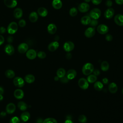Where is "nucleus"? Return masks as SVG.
<instances>
[{"label":"nucleus","instance_id":"f257e3e1","mask_svg":"<svg viewBox=\"0 0 123 123\" xmlns=\"http://www.w3.org/2000/svg\"><path fill=\"white\" fill-rule=\"evenodd\" d=\"M94 66L93 64L89 62L85 63L82 67V73L85 75H89L94 71Z\"/></svg>","mask_w":123,"mask_h":123},{"label":"nucleus","instance_id":"f03ea898","mask_svg":"<svg viewBox=\"0 0 123 123\" xmlns=\"http://www.w3.org/2000/svg\"><path fill=\"white\" fill-rule=\"evenodd\" d=\"M18 25L15 22H11L7 27L8 33L10 35L15 34L18 30Z\"/></svg>","mask_w":123,"mask_h":123},{"label":"nucleus","instance_id":"7ed1b4c3","mask_svg":"<svg viewBox=\"0 0 123 123\" xmlns=\"http://www.w3.org/2000/svg\"><path fill=\"white\" fill-rule=\"evenodd\" d=\"M101 11L98 8H94L91 10L89 13V16L92 19H98L101 15Z\"/></svg>","mask_w":123,"mask_h":123},{"label":"nucleus","instance_id":"20e7f679","mask_svg":"<svg viewBox=\"0 0 123 123\" xmlns=\"http://www.w3.org/2000/svg\"><path fill=\"white\" fill-rule=\"evenodd\" d=\"M14 85L17 87H22L25 85L24 80L21 77L17 76L15 77L13 80Z\"/></svg>","mask_w":123,"mask_h":123},{"label":"nucleus","instance_id":"39448f33","mask_svg":"<svg viewBox=\"0 0 123 123\" xmlns=\"http://www.w3.org/2000/svg\"><path fill=\"white\" fill-rule=\"evenodd\" d=\"M78 84L79 86L83 89H87L89 86V84L87 80L85 78H80L79 80H78Z\"/></svg>","mask_w":123,"mask_h":123},{"label":"nucleus","instance_id":"423d86ee","mask_svg":"<svg viewBox=\"0 0 123 123\" xmlns=\"http://www.w3.org/2000/svg\"><path fill=\"white\" fill-rule=\"evenodd\" d=\"M63 48L65 51L69 52L74 49V45L72 41H66L63 44Z\"/></svg>","mask_w":123,"mask_h":123},{"label":"nucleus","instance_id":"0eeeda50","mask_svg":"<svg viewBox=\"0 0 123 123\" xmlns=\"http://www.w3.org/2000/svg\"><path fill=\"white\" fill-rule=\"evenodd\" d=\"M90 8L89 5L86 2H82L78 6V9L81 12H86L88 11Z\"/></svg>","mask_w":123,"mask_h":123},{"label":"nucleus","instance_id":"6e6552de","mask_svg":"<svg viewBox=\"0 0 123 123\" xmlns=\"http://www.w3.org/2000/svg\"><path fill=\"white\" fill-rule=\"evenodd\" d=\"M97 31L100 34H106L109 31V28L107 25L104 24L99 25L97 27Z\"/></svg>","mask_w":123,"mask_h":123},{"label":"nucleus","instance_id":"1a4fd4ad","mask_svg":"<svg viewBox=\"0 0 123 123\" xmlns=\"http://www.w3.org/2000/svg\"><path fill=\"white\" fill-rule=\"evenodd\" d=\"M114 14V10L112 8H109L105 11L104 15L105 18L107 19H110L113 16Z\"/></svg>","mask_w":123,"mask_h":123},{"label":"nucleus","instance_id":"9d476101","mask_svg":"<svg viewBox=\"0 0 123 123\" xmlns=\"http://www.w3.org/2000/svg\"><path fill=\"white\" fill-rule=\"evenodd\" d=\"M95 34V29L94 27H90L87 28L85 31V36L88 38L93 37Z\"/></svg>","mask_w":123,"mask_h":123},{"label":"nucleus","instance_id":"9b49d317","mask_svg":"<svg viewBox=\"0 0 123 123\" xmlns=\"http://www.w3.org/2000/svg\"><path fill=\"white\" fill-rule=\"evenodd\" d=\"M28 49V45L26 43H22L18 46V51L20 53L26 52Z\"/></svg>","mask_w":123,"mask_h":123},{"label":"nucleus","instance_id":"f8f14e48","mask_svg":"<svg viewBox=\"0 0 123 123\" xmlns=\"http://www.w3.org/2000/svg\"><path fill=\"white\" fill-rule=\"evenodd\" d=\"M37 56L36 51L34 49H30L26 51V56L30 60H33L36 58Z\"/></svg>","mask_w":123,"mask_h":123},{"label":"nucleus","instance_id":"ddd939ff","mask_svg":"<svg viewBox=\"0 0 123 123\" xmlns=\"http://www.w3.org/2000/svg\"><path fill=\"white\" fill-rule=\"evenodd\" d=\"M4 4L9 8H13L16 6L17 2L16 0H4Z\"/></svg>","mask_w":123,"mask_h":123},{"label":"nucleus","instance_id":"4468645a","mask_svg":"<svg viewBox=\"0 0 123 123\" xmlns=\"http://www.w3.org/2000/svg\"><path fill=\"white\" fill-rule=\"evenodd\" d=\"M4 51L8 55H12L14 52V49L10 44H7L4 47Z\"/></svg>","mask_w":123,"mask_h":123},{"label":"nucleus","instance_id":"2eb2a0df","mask_svg":"<svg viewBox=\"0 0 123 123\" xmlns=\"http://www.w3.org/2000/svg\"><path fill=\"white\" fill-rule=\"evenodd\" d=\"M115 24L119 26H123V15L118 14L115 16L114 18Z\"/></svg>","mask_w":123,"mask_h":123},{"label":"nucleus","instance_id":"dca6fc26","mask_svg":"<svg viewBox=\"0 0 123 123\" xmlns=\"http://www.w3.org/2000/svg\"><path fill=\"white\" fill-rule=\"evenodd\" d=\"M16 110V106L13 103H10L8 104L6 107V112L8 114L13 113Z\"/></svg>","mask_w":123,"mask_h":123},{"label":"nucleus","instance_id":"f3484780","mask_svg":"<svg viewBox=\"0 0 123 123\" xmlns=\"http://www.w3.org/2000/svg\"><path fill=\"white\" fill-rule=\"evenodd\" d=\"M59 46V43L57 41H55L49 43V45H48V48L50 51L52 52L56 50L58 48Z\"/></svg>","mask_w":123,"mask_h":123},{"label":"nucleus","instance_id":"a211bd4d","mask_svg":"<svg viewBox=\"0 0 123 123\" xmlns=\"http://www.w3.org/2000/svg\"><path fill=\"white\" fill-rule=\"evenodd\" d=\"M13 95L16 98L18 99H21L22 98H23L24 96V92L22 89L19 88L16 89L14 91Z\"/></svg>","mask_w":123,"mask_h":123},{"label":"nucleus","instance_id":"6ab92c4d","mask_svg":"<svg viewBox=\"0 0 123 123\" xmlns=\"http://www.w3.org/2000/svg\"><path fill=\"white\" fill-rule=\"evenodd\" d=\"M23 10L20 8H17L14 10L13 16L16 19L21 18L23 16Z\"/></svg>","mask_w":123,"mask_h":123},{"label":"nucleus","instance_id":"aec40b11","mask_svg":"<svg viewBox=\"0 0 123 123\" xmlns=\"http://www.w3.org/2000/svg\"><path fill=\"white\" fill-rule=\"evenodd\" d=\"M47 30L49 34H54L57 31V26L54 24H50L47 27Z\"/></svg>","mask_w":123,"mask_h":123},{"label":"nucleus","instance_id":"412c9836","mask_svg":"<svg viewBox=\"0 0 123 123\" xmlns=\"http://www.w3.org/2000/svg\"><path fill=\"white\" fill-rule=\"evenodd\" d=\"M37 14L41 17H46L48 13V10L44 7H39L37 9Z\"/></svg>","mask_w":123,"mask_h":123},{"label":"nucleus","instance_id":"4be33fe9","mask_svg":"<svg viewBox=\"0 0 123 123\" xmlns=\"http://www.w3.org/2000/svg\"><path fill=\"white\" fill-rule=\"evenodd\" d=\"M38 14L35 12H31L29 16V19L32 23H35L38 20Z\"/></svg>","mask_w":123,"mask_h":123},{"label":"nucleus","instance_id":"5701e85b","mask_svg":"<svg viewBox=\"0 0 123 123\" xmlns=\"http://www.w3.org/2000/svg\"><path fill=\"white\" fill-rule=\"evenodd\" d=\"M91 18L88 15H85L81 18V23L82 25H89Z\"/></svg>","mask_w":123,"mask_h":123},{"label":"nucleus","instance_id":"b1692460","mask_svg":"<svg viewBox=\"0 0 123 123\" xmlns=\"http://www.w3.org/2000/svg\"><path fill=\"white\" fill-rule=\"evenodd\" d=\"M77 74L76 72L74 69H70L68 70L67 73V77L69 79V80L73 79L75 77Z\"/></svg>","mask_w":123,"mask_h":123},{"label":"nucleus","instance_id":"393cba45","mask_svg":"<svg viewBox=\"0 0 123 123\" xmlns=\"http://www.w3.org/2000/svg\"><path fill=\"white\" fill-rule=\"evenodd\" d=\"M52 5L55 9H60L62 6V2L61 0H53L52 2Z\"/></svg>","mask_w":123,"mask_h":123},{"label":"nucleus","instance_id":"a878e982","mask_svg":"<svg viewBox=\"0 0 123 123\" xmlns=\"http://www.w3.org/2000/svg\"><path fill=\"white\" fill-rule=\"evenodd\" d=\"M108 88H109V91L111 93H115L117 91L118 86L115 83L112 82V83H111L109 85Z\"/></svg>","mask_w":123,"mask_h":123},{"label":"nucleus","instance_id":"bb28decb","mask_svg":"<svg viewBox=\"0 0 123 123\" xmlns=\"http://www.w3.org/2000/svg\"><path fill=\"white\" fill-rule=\"evenodd\" d=\"M30 114L28 111H24L23 112L20 116L21 119L24 122H27L30 119Z\"/></svg>","mask_w":123,"mask_h":123},{"label":"nucleus","instance_id":"cd10ccee","mask_svg":"<svg viewBox=\"0 0 123 123\" xmlns=\"http://www.w3.org/2000/svg\"><path fill=\"white\" fill-rule=\"evenodd\" d=\"M25 80L27 83L31 84L35 81V77L33 74H28L25 75Z\"/></svg>","mask_w":123,"mask_h":123},{"label":"nucleus","instance_id":"c85d7f7f","mask_svg":"<svg viewBox=\"0 0 123 123\" xmlns=\"http://www.w3.org/2000/svg\"><path fill=\"white\" fill-rule=\"evenodd\" d=\"M18 108L22 111H25L27 108V105L26 103L24 101H20L18 103Z\"/></svg>","mask_w":123,"mask_h":123},{"label":"nucleus","instance_id":"c756f323","mask_svg":"<svg viewBox=\"0 0 123 123\" xmlns=\"http://www.w3.org/2000/svg\"><path fill=\"white\" fill-rule=\"evenodd\" d=\"M109 64L107 61H103L101 62V65H100V67L101 69L103 71H107L109 70Z\"/></svg>","mask_w":123,"mask_h":123},{"label":"nucleus","instance_id":"7c9ffc66","mask_svg":"<svg viewBox=\"0 0 123 123\" xmlns=\"http://www.w3.org/2000/svg\"><path fill=\"white\" fill-rule=\"evenodd\" d=\"M66 74V71L65 70V69H64L62 68H60L59 69H58V70L57 71V75L58 77H59V78L62 77L63 76H65Z\"/></svg>","mask_w":123,"mask_h":123},{"label":"nucleus","instance_id":"2f4dec72","mask_svg":"<svg viewBox=\"0 0 123 123\" xmlns=\"http://www.w3.org/2000/svg\"><path fill=\"white\" fill-rule=\"evenodd\" d=\"M94 88L97 91H100L102 89L103 87V84L101 82L97 81L96 83H95L94 85Z\"/></svg>","mask_w":123,"mask_h":123},{"label":"nucleus","instance_id":"473e14b6","mask_svg":"<svg viewBox=\"0 0 123 123\" xmlns=\"http://www.w3.org/2000/svg\"><path fill=\"white\" fill-rule=\"evenodd\" d=\"M5 75L8 78H12L15 76V73L13 70L9 69L5 72Z\"/></svg>","mask_w":123,"mask_h":123},{"label":"nucleus","instance_id":"72a5a7b5","mask_svg":"<svg viewBox=\"0 0 123 123\" xmlns=\"http://www.w3.org/2000/svg\"><path fill=\"white\" fill-rule=\"evenodd\" d=\"M97 79V76H96L94 74H89L87 78V80L88 82L90 83H93L95 82Z\"/></svg>","mask_w":123,"mask_h":123},{"label":"nucleus","instance_id":"f704fd0d","mask_svg":"<svg viewBox=\"0 0 123 123\" xmlns=\"http://www.w3.org/2000/svg\"><path fill=\"white\" fill-rule=\"evenodd\" d=\"M77 12H78V11L76 8L72 7V8L70 9V10L69 11V14H70V16L74 17L77 15Z\"/></svg>","mask_w":123,"mask_h":123},{"label":"nucleus","instance_id":"c9c22d12","mask_svg":"<svg viewBox=\"0 0 123 123\" xmlns=\"http://www.w3.org/2000/svg\"><path fill=\"white\" fill-rule=\"evenodd\" d=\"M43 123H57V122L54 118H48L43 121Z\"/></svg>","mask_w":123,"mask_h":123},{"label":"nucleus","instance_id":"e433bc0d","mask_svg":"<svg viewBox=\"0 0 123 123\" xmlns=\"http://www.w3.org/2000/svg\"><path fill=\"white\" fill-rule=\"evenodd\" d=\"M78 121L81 123H86L87 122L86 117L84 115H80L78 117Z\"/></svg>","mask_w":123,"mask_h":123},{"label":"nucleus","instance_id":"4c0bfd02","mask_svg":"<svg viewBox=\"0 0 123 123\" xmlns=\"http://www.w3.org/2000/svg\"><path fill=\"white\" fill-rule=\"evenodd\" d=\"M20 119L17 116H13L10 120V123H20Z\"/></svg>","mask_w":123,"mask_h":123},{"label":"nucleus","instance_id":"58836bf2","mask_svg":"<svg viewBox=\"0 0 123 123\" xmlns=\"http://www.w3.org/2000/svg\"><path fill=\"white\" fill-rule=\"evenodd\" d=\"M37 56L40 59H44L46 57V54L44 51H40L37 53Z\"/></svg>","mask_w":123,"mask_h":123},{"label":"nucleus","instance_id":"ea45409f","mask_svg":"<svg viewBox=\"0 0 123 123\" xmlns=\"http://www.w3.org/2000/svg\"><path fill=\"white\" fill-rule=\"evenodd\" d=\"M98 24V21L96 19H91L90 23L89 24V25L93 27H95Z\"/></svg>","mask_w":123,"mask_h":123},{"label":"nucleus","instance_id":"a19ab883","mask_svg":"<svg viewBox=\"0 0 123 123\" xmlns=\"http://www.w3.org/2000/svg\"><path fill=\"white\" fill-rule=\"evenodd\" d=\"M18 25L21 27H24L26 25V22L24 19H21L18 22Z\"/></svg>","mask_w":123,"mask_h":123},{"label":"nucleus","instance_id":"79ce46f5","mask_svg":"<svg viewBox=\"0 0 123 123\" xmlns=\"http://www.w3.org/2000/svg\"><path fill=\"white\" fill-rule=\"evenodd\" d=\"M69 79L67 78V76H64L62 78H60V81L62 83H67L69 82Z\"/></svg>","mask_w":123,"mask_h":123},{"label":"nucleus","instance_id":"37998d69","mask_svg":"<svg viewBox=\"0 0 123 123\" xmlns=\"http://www.w3.org/2000/svg\"><path fill=\"white\" fill-rule=\"evenodd\" d=\"M112 38H113L112 36L111 35H110V34H107V35H106L105 39H106L107 41H111V40H112Z\"/></svg>","mask_w":123,"mask_h":123},{"label":"nucleus","instance_id":"c03bdc74","mask_svg":"<svg viewBox=\"0 0 123 123\" xmlns=\"http://www.w3.org/2000/svg\"><path fill=\"white\" fill-rule=\"evenodd\" d=\"M105 4L108 7L110 8L112 5V2L111 0H107L105 2Z\"/></svg>","mask_w":123,"mask_h":123},{"label":"nucleus","instance_id":"a18cd8bd","mask_svg":"<svg viewBox=\"0 0 123 123\" xmlns=\"http://www.w3.org/2000/svg\"><path fill=\"white\" fill-rule=\"evenodd\" d=\"M91 1L95 5H98L102 2V0H91Z\"/></svg>","mask_w":123,"mask_h":123},{"label":"nucleus","instance_id":"49530a36","mask_svg":"<svg viewBox=\"0 0 123 123\" xmlns=\"http://www.w3.org/2000/svg\"><path fill=\"white\" fill-rule=\"evenodd\" d=\"M7 41L9 43H11L13 42V37L12 36H9L8 37H7Z\"/></svg>","mask_w":123,"mask_h":123},{"label":"nucleus","instance_id":"de8ad7c7","mask_svg":"<svg viewBox=\"0 0 123 123\" xmlns=\"http://www.w3.org/2000/svg\"><path fill=\"white\" fill-rule=\"evenodd\" d=\"M6 30L5 27H4L3 26L0 27V34H4L6 32Z\"/></svg>","mask_w":123,"mask_h":123},{"label":"nucleus","instance_id":"09e8293b","mask_svg":"<svg viewBox=\"0 0 123 123\" xmlns=\"http://www.w3.org/2000/svg\"><path fill=\"white\" fill-rule=\"evenodd\" d=\"M4 42V38L1 35H0V45H1Z\"/></svg>","mask_w":123,"mask_h":123},{"label":"nucleus","instance_id":"8fccbe9b","mask_svg":"<svg viewBox=\"0 0 123 123\" xmlns=\"http://www.w3.org/2000/svg\"><path fill=\"white\" fill-rule=\"evenodd\" d=\"M93 72L94 73V74L96 76L98 75H99V74H100V71H99L98 70V69L94 70V71H93Z\"/></svg>","mask_w":123,"mask_h":123},{"label":"nucleus","instance_id":"3c124183","mask_svg":"<svg viewBox=\"0 0 123 123\" xmlns=\"http://www.w3.org/2000/svg\"><path fill=\"white\" fill-rule=\"evenodd\" d=\"M115 2L118 5L123 4V0H115Z\"/></svg>","mask_w":123,"mask_h":123},{"label":"nucleus","instance_id":"603ef678","mask_svg":"<svg viewBox=\"0 0 123 123\" xmlns=\"http://www.w3.org/2000/svg\"><path fill=\"white\" fill-rule=\"evenodd\" d=\"M102 82L105 84H106L108 83V79L107 78H104L102 79Z\"/></svg>","mask_w":123,"mask_h":123},{"label":"nucleus","instance_id":"864d4df0","mask_svg":"<svg viewBox=\"0 0 123 123\" xmlns=\"http://www.w3.org/2000/svg\"><path fill=\"white\" fill-rule=\"evenodd\" d=\"M6 115V113L4 111H2L0 113V116L1 117H4Z\"/></svg>","mask_w":123,"mask_h":123},{"label":"nucleus","instance_id":"5fc2aeb1","mask_svg":"<svg viewBox=\"0 0 123 123\" xmlns=\"http://www.w3.org/2000/svg\"><path fill=\"white\" fill-rule=\"evenodd\" d=\"M66 58H67V59H70L71 58V57H72V54H71L70 53H67V54H66Z\"/></svg>","mask_w":123,"mask_h":123},{"label":"nucleus","instance_id":"6e6d98bb","mask_svg":"<svg viewBox=\"0 0 123 123\" xmlns=\"http://www.w3.org/2000/svg\"><path fill=\"white\" fill-rule=\"evenodd\" d=\"M43 120L41 118H38L37 119V121H36V123H43Z\"/></svg>","mask_w":123,"mask_h":123},{"label":"nucleus","instance_id":"4d7b16f0","mask_svg":"<svg viewBox=\"0 0 123 123\" xmlns=\"http://www.w3.org/2000/svg\"><path fill=\"white\" fill-rule=\"evenodd\" d=\"M4 93V89L1 86H0V95H2Z\"/></svg>","mask_w":123,"mask_h":123},{"label":"nucleus","instance_id":"13d9d810","mask_svg":"<svg viewBox=\"0 0 123 123\" xmlns=\"http://www.w3.org/2000/svg\"><path fill=\"white\" fill-rule=\"evenodd\" d=\"M64 123H74L71 120H69V119H67L66 120Z\"/></svg>","mask_w":123,"mask_h":123},{"label":"nucleus","instance_id":"bf43d9fd","mask_svg":"<svg viewBox=\"0 0 123 123\" xmlns=\"http://www.w3.org/2000/svg\"><path fill=\"white\" fill-rule=\"evenodd\" d=\"M3 98V96H2V95H0V101H1V100H2Z\"/></svg>","mask_w":123,"mask_h":123},{"label":"nucleus","instance_id":"052dcab7","mask_svg":"<svg viewBox=\"0 0 123 123\" xmlns=\"http://www.w3.org/2000/svg\"><path fill=\"white\" fill-rule=\"evenodd\" d=\"M59 77H58V76H56V77H54V80H55V81H57V80H59Z\"/></svg>","mask_w":123,"mask_h":123},{"label":"nucleus","instance_id":"680f3d73","mask_svg":"<svg viewBox=\"0 0 123 123\" xmlns=\"http://www.w3.org/2000/svg\"><path fill=\"white\" fill-rule=\"evenodd\" d=\"M84 0L85 1V2H86V3L89 2H90L91 1V0Z\"/></svg>","mask_w":123,"mask_h":123},{"label":"nucleus","instance_id":"e2e57ef3","mask_svg":"<svg viewBox=\"0 0 123 123\" xmlns=\"http://www.w3.org/2000/svg\"><path fill=\"white\" fill-rule=\"evenodd\" d=\"M122 93H123V89H122Z\"/></svg>","mask_w":123,"mask_h":123},{"label":"nucleus","instance_id":"0e129e2a","mask_svg":"<svg viewBox=\"0 0 123 123\" xmlns=\"http://www.w3.org/2000/svg\"><path fill=\"white\" fill-rule=\"evenodd\" d=\"M24 123V122H22V123Z\"/></svg>","mask_w":123,"mask_h":123}]
</instances>
